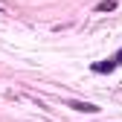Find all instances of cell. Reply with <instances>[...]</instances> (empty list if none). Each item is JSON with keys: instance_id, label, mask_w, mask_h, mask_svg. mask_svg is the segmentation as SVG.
<instances>
[{"instance_id": "3957f363", "label": "cell", "mask_w": 122, "mask_h": 122, "mask_svg": "<svg viewBox=\"0 0 122 122\" xmlns=\"http://www.w3.org/2000/svg\"><path fill=\"white\" fill-rule=\"evenodd\" d=\"M116 9V0H102V3H96V12H113Z\"/></svg>"}, {"instance_id": "277c9868", "label": "cell", "mask_w": 122, "mask_h": 122, "mask_svg": "<svg viewBox=\"0 0 122 122\" xmlns=\"http://www.w3.org/2000/svg\"><path fill=\"white\" fill-rule=\"evenodd\" d=\"M0 15H3V6H0Z\"/></svg>"}, {"instance_id": "6da1fadb", "label": "cell", "mask_w": 122, "mask_h": 122, "mask_svg": "<svg viewBox=\"0 0 122 122\" xmlns=\"http://www.w3.org/2000/svg\"><path fill=\"white\" fill-rule=\"evenodd\" d=\"M119 64H122V47H119V50H116L111 58H105V61H96V64L90 67V70H93V73H113Z\"/></svg>"}, {"instance_id": "7a4b0ae2", "label": "cell", "mask_w": 122, "mask_h": 122, "mask_svg": "<svg viewBox=\"0 0 122 122\" xmlns=\"http://www.w3.org/2000/svg\"><path fill=\"white\" fill-rule=\"evenodd\" d=\"M67 108L81 111V113H96V111H99L96 105H90V102H79V99H70V102H67Z\"/></svg>"}]
</instances>
